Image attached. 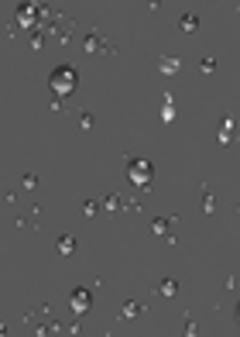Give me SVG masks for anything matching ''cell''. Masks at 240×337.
<instances>
[{
  "mask_svg": "<svg viewBox=\"0 0 240 337\" xmlns=\"http://www.w3.org/2000/svg\"><path fill=\"white\" fill-rule=\"evenodd\" d=\"M82 213H86V217H96V213H100V203H96V200H86V203H82Z\"/></svg>",
  "mask_w": 240,
  "mask_h": 337,
  "instance_id": "cell-18",
  "label": "cell"
},
{
  "mask_svg": "<svg viewBox=\"0 0 240 337\" xmlns=\"http://www.w3.org/2000/svg\"><path fill=\"white\" fill-rule=\"evenodd\" d=\"M158 292L161 296H175V292H179V279H175V275H168V279H161V286H158Z\"/></svg>",
  "mask_w": 240,
  "mask_h": 337,
  "instance_id": "cell-11",
  "label": "cell"
},
{
  "mask_svg": "<svg viewBox=\"0 0 240 337\" xmlns=\"http://www.w3.org/2000/svg\"><path fill=\"white\" fill-rule=\"evenodd\" d=\"M100 207H103V210H120V193H106Z\"/></svg>",
  "mask_w": 240,
  "mask_h": 337,
  "instance_id": "cell-13",
  "label": "cell"
},
{
  "mask_svg": "<svg viewBox=\"0 0 240 337\" xmlns=\"http://www.w3.org/2000/svg\"><path fill=\"white\" fill-rule=\"evenodd\" d=\"M175 224H179V217H155V221H151V231L165 237V234L175 231Z\"/></svg>",
  "mask_w": 240,
  "mask_h": 337,
  "instance_id": "cell-5",
  "label": "cell"
},
{
  "mask_svg": "<svg viewBox=\"0 0 240 337\" xmlns=\"http://www.w3.org/2000/svg\"><path fill=\"white\" fill-rule=\"evenodd\" d=\"M161 121L171 124V121H175V107H161Z\"/></svg>",
  "mask_w": 240,
  "mask_h": 337,
  "instance_id": "cell-19",
  "label": "cell"
},
{
  "mask_svg": "<svg viewBox=\"0 0 240 337\" xmlns=\"http://www.w3.org/2000/svg\"><path fill=\"white\" fill-rule=\"evenodd\" d=\"M48 86H52L55 96H72L79 90V72L72 69V66H55L52 76H48Z\"/></svg>",
  "mask_w": 240,
  "mask_h": 337,
  "instance_id": "cell-1",
  "label": "cell"
},
{
  "mask_svg": "<svg viewBox=\"0 0 240 337\" xmlns=\"http://www.w3.org/2000/svg\"><path fill=\"white\" fill-rule=\"evenodd\" d=\"M158 69L165 72V76H175V72L182 69V58L179 55H161V62H158Z\"/></svg>",
  "mask_w": 240,
  "mask_h": 337,
  "instance_id": "cell-6",
  "label": "cell"
},
{
  "mask_svg": "<svg viewBox=\"0 0 240 337\" xmlns=\"http://www.w3.org/2000/svg\"><path fill=\"white\" fill-rule=\"evenodd\" d=\"M93 124H96V117H93L90 110H79V128H86V131H90Z\"/></svg>",
  "mask_w": 240,
  "mask_h": 337,
  "instance_id": "cell-16",
  "label": "cell"
},
{
  "mask_svg": "<svg viewBox=\"0 0 240 337\" xmlns=\"http://www.w3.org/2000/svg\"><path fill=\"white\" fill-rule=\"evenodd\" d=\"M69 306H72V313H90L93 306V289H86V286H76L72 289V296H69Z\"/></svg>",
  "mask_w": 240,
  "mask_h": 337,
  "instance_id": "cell-3",
  "label": "cell"
},
{
  "mask_svg": "<svg viewBox=\"0 0 240 337\" xmlns=\"http://www.w3.org/2000/svg\"><path fill=\"white\" fill-rule=\"evenodd\" d=\"M233 138H237V121L233 117H223L220 121V145H233Z\"/></svg>",
  "mask_w": 240,
  "mask_h": 337,
  "instance_id": "cell-4",
  "label": "cell"
},
{
  "mask_svg": "<svg viewBox=\"0 0 240 337\" xmlns=\"http://www.w3.org/2000/svg\"><path fill=\"white\" fill-rule=\"evenodd\" d=\"M179 24H182V31H195V28H199V14H182V17H179Z\"/></svg>",
  "mask_w": 240,
  "mask_h": 337,
  "instance_id": "cell-12",
  "label": "cell"
},
{
  "mask_svg": "<svg viewBox=\"0 0 240 337\" xmlns=\"http://www.w3.org/2000/svg\"><path fill=\"white\" fill-rule=\"evenodd\" d=\"M72 24H76V21H72V17H66V21H62V24H58V28H55V38H58V42H66V45H69V42H72V31H69Z\"/></svg>",
  "mask_w": 240,
  "mask_h": 337,
  "instance_id": "cell-10",
  "label": "cell"
},
{
  "mask_svg": "<svg viewBox=\"0 0 240 337\" xmlns=\"http://www.w3.org/2000/svg\"><path fill=\"white\" fill-rule=\"evenodd\" d=\"M185 334L192 337V334H199V327H195V320H185Z\"/></svg>",
  "mask_w": 240,
  "mask_h": 337,
  "instance_id": "cell-21",
  "label": "cell"
},
{
  "mask_svg": "<svg viewBox=\"0 0 240 337\" xmlns=\"http://www.w3.org/2000/svg\"><path fill=\"white\" fill-rule=\"evenodd\" d=\"M21 186L24 189H38V175H34V172H24L21 175Z\"/></svg>",
  "mask_w": 240,
  "mask_h": 337,
  "instance_id": "cell-17",
  "label": "cell"
},
{
  "mask_svg": "<svg viewBox=\"0 0 240 337\" xmlns=\"http://www.w3.org/2000/svg\"><path fill=\"white\" fill-rule=\"evenodd\" d=\"M124 210H130V213H137V210H141V203H137V200H127V203H124Z\"/></svg>",
  "mask_w": 240,
  "mask_h": 337,
  "instance_id": "cell-22",
  "label": "cell"
},
{
  "mask_svg": "<svg viewBox=\"0 0 240 337\" xmlns=\"http://www.w3.org/2000/svg\"><path fill=\"white\" fill-rule=\"evenodd\" d=\"M199 72L203 76H213L216 72V58H199Z\"/></svg>",
  "mask_w": 240,
  "mask_h": 337,
  "instance_id": "cell-15",
  "label": "cell"
},
{
  "mask_svg": "<svg viewBox=\"0 0 240 337\" xmlns=\"http://www.w3.org/2000/svg\"><path fill=\"white\" fill-rule=\"evenodd\" d=\"M62 327H66V324H58V320H52V324H45V330H48V334H58Z\"/></svg>",
  "mask_w": 240,
  "mask_h": 337,
  "instance_id": "cell-20",
  "label": "cell"
},
{
  "mask_svg": "<svg viewBox=\"0 0 240 337\" xmlns=\"http://www.w3.org/2000/svg\"><path fill=\"white\" fill-rule=\"evenodd\" d=\"M55 248H58V255H76V237H72V234H62V237H58L55 241Z\"/></svg>",
  "mask_w": 240,
  "mask_h": 337,
  "instance_id": "cell-8",
  "label": "cell"
},
{
  "mask_svg": "<svg viewBox=\"0 0 240 337\" xmlns=\"http://www.w3.org/2000/svg\"><path fill=\"white\" fill-rule=\"evenodd\" d=\"M141 313H144V306H141L137 300H127L124 306H120V316H124V320H137Z\"/></svg>",
  "mask_w": 240,
  "mask_h": 337,
  "instance_id": "cell-7",
  "label": "cell"
},
{
  "mask_svg": "<svg viewBox=\"0 0 240 337\" xmlns=\"http://www.w3.org/2000/svg\"><path fill=\"white\" fill-rule=\"evenodd\" d=\"M199 210H203V213H213V210H216V203H213V196H209V189L203 186V200H199Z\"/></svg>",
  "mask_w": 240,
  "mask_h": 337,
  "instance_id": "cell-14",
  "label": "cell"
},
{
  "mask_svg": "<svg viewBox=\"0 0 240 337\" xmlns=\"http://www.w3.org/2000/svg\"><path fill=\"white\" fill-rule=\"evenodd\" d=\"M103 45H106V42L96 35V28H93L90 35H86V42H82V48H86V52H103Z\"/></svg>",
  "mask_w": 240,
  "mask_h": 337,
  "instance_id": "cell-9",
  "label": "cell"
},
{
  "mask_svg": "<svg viewBox=\"0 0 240 337\" xmlns=\"http://www.w3.org/2000/svg\"><path fill=\"white\" fill-rule=\"evenodd\" d=\"M127 175L137 189H151V179H155V165L151 158H137V155H127Z\"/></svg>",
  "mask_w": 240,
  "mask_h": 337,
  "instance_id": "cell-2",
  "label": "cell"
}]
</instances>
